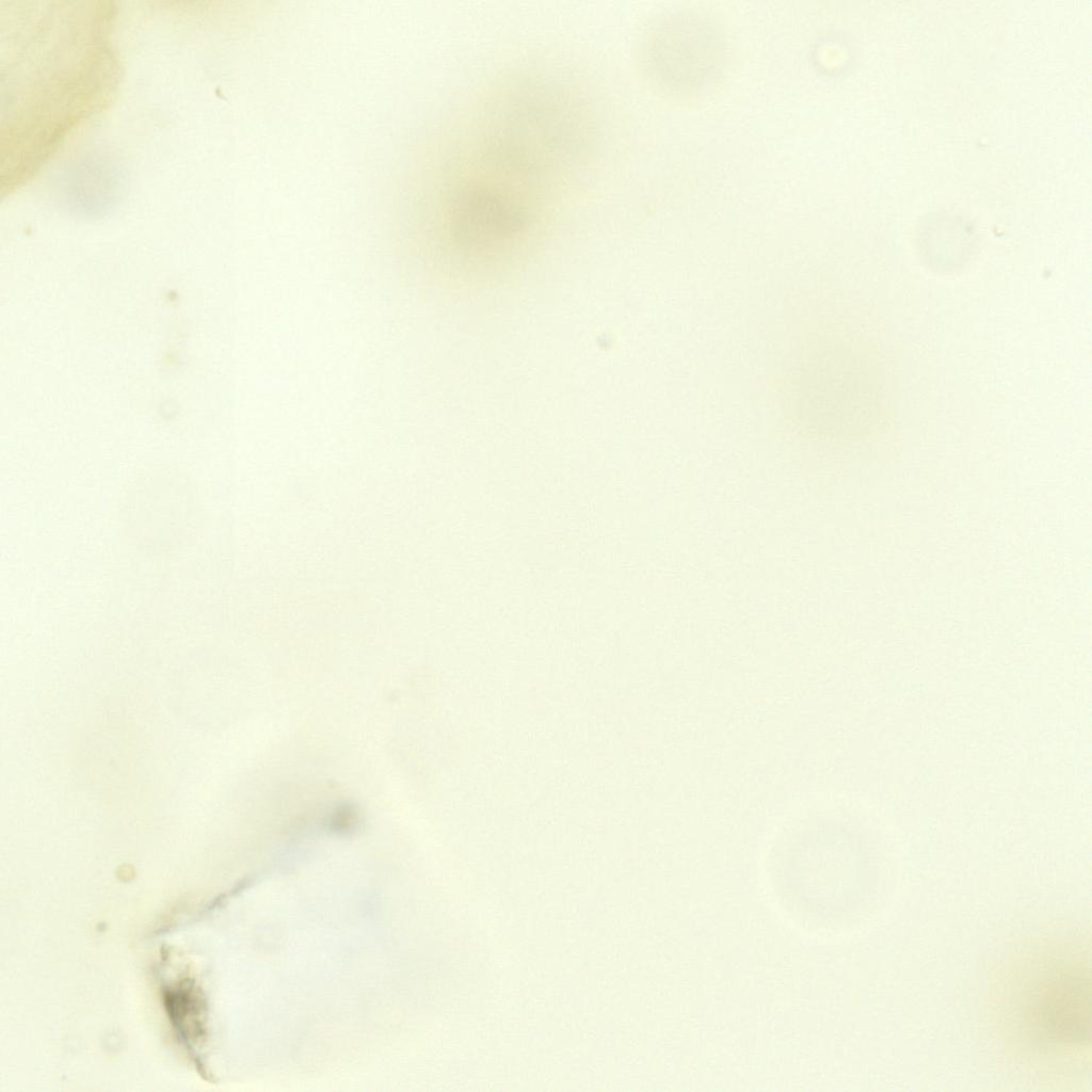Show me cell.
<instances>
[{
    "label": "cell",
    "instance_id": "cell-5",
    "mask_svg": "<svg viewBox=\"0 0 1092 1092\" xmlns=\"http://www.w3.org/2000/svg\"><path fill=\"white\" fill-rule=\"evenodd\" d=\"M124 173L113 155L105 150H86L65 161L53 178L57 204L82 218H96L110 212L119 202Z\"/></svg>",
    "mask_w": 1092,
    "mask_h": 1092
},
{
    "label": "cell",
    "instance_id": "cell-2",
    "mask_svg": "<svg viewBox=\"0 0 1092 1092\" xmlns=\"http://www.w3.org/2000/svg\"><path fill=\"white\" fill-rule=\"evenodd\" d=\"M471 159L446 200L443 241L452 274L478 285L529 258L545 228L549 181L505 147L477 145Z\"/></svg>",
    "mask_w": 1092,
    "mask_h": 1092
},
{
    "label": "cell",
    "instance_id": "cell-1",
    "mask_svg": "<svg viewBox=\"0 0 1092 1092\" xmlns=\"http://www.w3.org/2000/svg\"><path fill=\"white\" fill-rule=\"evenodd\" d=\"M1 7V195L27 182L63 140L112 100L121 64L110 1Z\"/></svg>",
    "mask_w": 1092,
    "mask_h": 1092
},
{
    "label": "cell",
    "instance_id": "cell-4",
    "mask_svg": "<svg viewBox=\"0 0 1092 1092\" xmlns=\"http://www.w3.org/2000/svg\"><path fill=\"white\" fill-rule=\"evenodd\" d=\"M638 68L663 96L682 99L705 93L721 77L726 45L719 28L701 14L673 12L652 20L636 47Z\"/></svg>",
    "mask_w": 1092,
    "mask_h": 1092
},
{
    "label": "cell",
    "instance_id": "cell-3",
    "mask_svg": "<svg viewBox=\"0 0 1092 1092\" xmlns=\"http://www.w3.org/2000/svg\"><path fill=\"white\" fill-rule=\"evenodd\" d=\"M992 996L1006 1047L1024 1065L1066 1073L1091 1061L1090 947L1050 940L1011 956Z\"/></svg>",
    "mask_w": 1092,
    "mask_h": 1092
}]
</instances>
